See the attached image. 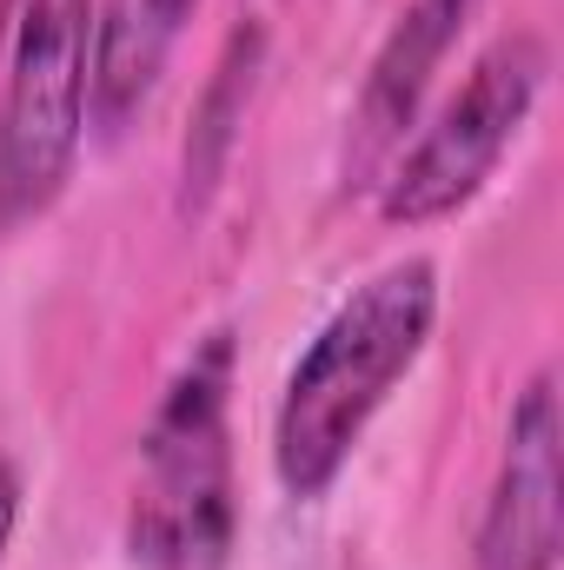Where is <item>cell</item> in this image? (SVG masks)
Wrapping results in <instances>:
<instances>
[{"mask_svg":"<svg viewBox=\"0 0 564 570\" xmlns=\"http://www.w3.org/2000/svg\"><path fill=\"white\" fill-rule=\"evenodd\" d=\"M233 332H206L140 431L127 551L146 570H220L233 551Z\"/></svg>","mask_w":564,"mask_h":570,"instance_id":"2","label":"cell"},{"mask_svg":"<svg viewBox=\"0 0 564 570\" xmlns=\"http://www.w3.org/2000/svg\"><path fill=\"white\" fill-rule=\"evenodd\" d=\"M20 7H27V0H0V47H7V33H13V20H20Z\"/></svg>","mask_w":564,"mask_h":570,"instance_id":"10","label":"cell"},{"mask_svg":"<svg viewBox=\"0 0 564 570\" xmlns=\"http://www.w3.org/2000/svg\"><path fill=\"white\" fill-rule=\"evenodd\" d=\"M558 379L538 372L505 425V451H498V478L478 518V551L471 570H558V498H564V471H558Z\"/></svg>","mask_w":564,"mask_h":570,"instance_id":"5","label":"cell"},{"mask_svg":"<svg viewBox=\"0 0 564 570\" xmlns=\"http://www.w3.org/2000/svg\"><path fill=\"white\" fill-rule=\"evenodd\" d=\"M260 60H266V27L246 20L233 27V40L220 47L213 60V80L206 94L193 100V127H186V146H179V213L200 219L233 166V146H240V127H246V100H253V80H260Z\"/></svg>","mask_w":564,"mask_h":570,"instance_id":"8","label":"cell"},{"mask_svg":"<svg viewBox=\"0 0 564 570\" xmlns=\"http://www.w3.org/2000/svg\"><path fill=\"white\" fill-rule=\"evenodd\" d=\"M13 524H20V471H13V458H0V570H7Z\"/></svg>","mask_w":564,"mask_h":570,"instance_id":"9","label":"cell"},{"mask_svg":"<svg viewBox=\"0 0 564 570\" xmlns=\"http://www.w3.org/2000/svg\"><path fill=\"white\" fill-rule=\"evenodd\" d=\"M0 87V239L47 219L87 146L94 0H27Z\"/></svg>","mask_w":564,"mask_h":570,"instance_id":"3","label":"cell"},{"mask_svg":"<svg viewBox=\"0 0 564 570\" xmlns=\"http://www.w3.org/2000/svg\"><path fill=\"white\" fill-rule=\"evenodd\" d=\"M552 53L538 33H505L492 40L465 87L438 107V120L412 146L392 153L386 166V193H379V219L386 226H438L451 213H465L485 179L498 173L505 146L518 140V127L532 120L538 94H545Z\"/></svg>","mask_w":564,"mask_h":570,"instance_id":"4","label":"cell"},{"mask_svg":"<svg viewBox=\"0 0 564 570\" xmlns=\"http://www.w3.org/2000/svg\"><path fill=\"white\" fill-rule=\"evenodd\" d=\"M471 13H478V0H412L386 27L379 53L366 67L352 127H346V186H366L392 166V153L406 146V127L419 120L425 94H431V73L445 67V53L458 47Z\"/></svg>","mask_w":564,"mask_h":570,"instance_id":"6","label":"cell"},{"mask_svg":"<svg viewBox=\"0 0 564 570\" xmlns=\"http://www.w3.org/2000/svg\"><path fill=\"white\" fill-rule=\"evenodd\" d=\"M438 325V266L399 259L379 279H366L299 352L285 399L273 412V471L292 504H319L339 471L352 464L366 425L386 412L399 379L431 345Z\"/></svg>","mask_w":564,"mask_h":570,"instance_id":"1","label":"cell"},{"mask_svg":"<svg viewBox=\"0 0 564 570\" xmlns=\"http://www.w3.org/2000/svg\"><path fill=\"white\" fill-rule=\"evenodd\" d=\"M200 0H94V67H87V127L120 140L153 100L186 20Z\"/></svg>","mask_w":564,"mask_h":570,"instance_id":"7","label":"cell"}]
</instances>
